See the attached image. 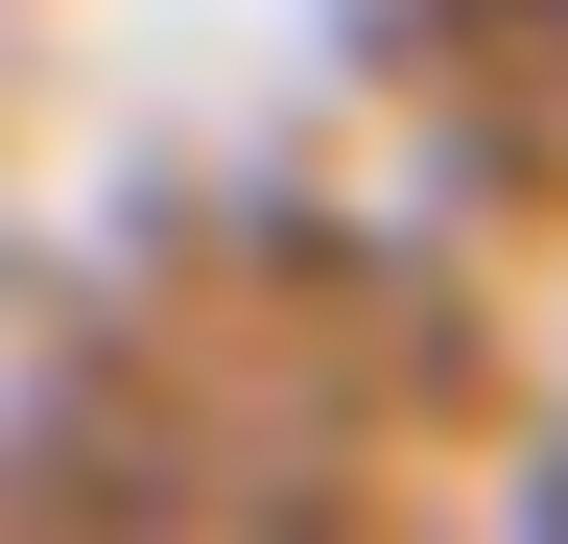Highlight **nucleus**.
Here are the masks:
<instances>
[{
  "instance_id": "f257e3e1",
  "label": "nucleus",
  "mask_w": 568,
  "mask_h": 544,
  "mask_svg": "<svg viewBox=\"0 0 568 544\" xmlns=\"http://www.w3.org/2000/svg\"><path fill=\"white\" fill-rule=\"evenodd\" d=\"M497 24H545V48H568V0H497Z\"/></svg>"
}]
</instances>
